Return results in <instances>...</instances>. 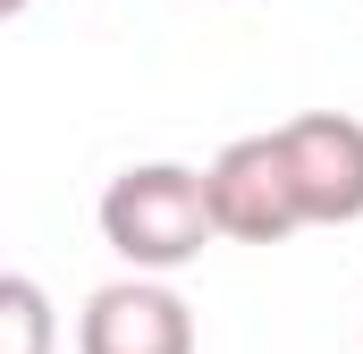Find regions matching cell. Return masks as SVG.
I'll use <instances>...</instances> for the list:
<instances>
[{"label":"cell","instance_id":"1","mask_svg":"<svg viewBox=\"0 0 363 354\" xmlns=\"http://www.w3.org/2000/svg\"><path fill=\"white\" fill-rule=\"evenodd\" d=\"M211 236V185L186 161H135L101 185V245L127 270H186Z\"/></svg>","mask_w":363,"mask_h":354},{"label":"cell","instance_id":"2","mask_svg":"<svg viewBox=\"0 0 363 354\" xmlns=\"http://www.w3.org/2000/svg\"><path fill=\"white\" fill-rule=\"evenodd\" d=\"M203 185H211V219H220V236H237V245H287L296 228H313L279 127H271V135H237V144L203 169Z\"/></svg>","mask_w":363,"mask_h":354},{"label":"cell","instance_id":"3","mask_svg":"<svg viewBox=\"0 0 363 354\" xmlns=\"http://www.w3.org/2000/svg\"><path fill=\"white\" fill-rule=\"evenodd\" d=\"M77 354H194V312L178 287H161V270L110 278L85 295Z\"/></svg>","mask_w":363,"mask_h":354},{"label":"cell","instance_id":"4","mask_svg":"<svg viewBox=\"0 0 363 354\" xmlns=\"http://www.w3.org/2000/svg\"><path fill=\"white\" fill-rule=\"evenodd\" d=\"M287 161H296V185H304V219L313 228H347L363 219V118L347 110H304L279 127Z\"/></svg>","mask_w":363,"mask_h":354},{"label":"cell","instance_id":"5","mask_svg":"<svg viewBox=\"0 0 363 354\" xmlns=\"http://www.w3.org/2000/svg\"><path fill=\"white\" fill-rule=\"evenodd\" d=\"M0 354H51V295L26 270L0 278Z\"/></svg>","mask_w":363,"mask_h":354},{"label":"cell","instance_id":"6","mask_svg":"<svg viewBox=\"0 0 363 354\" xmlns=\"http://www.w3.org/2000/svg\"><path fill=\"white\" fill-rule=\"evenodd\" d=\"M0 8H9V17H17V8H26V0H0Z\"/></svg>","mask_w":363,"mask_h":354}]
</instances>
